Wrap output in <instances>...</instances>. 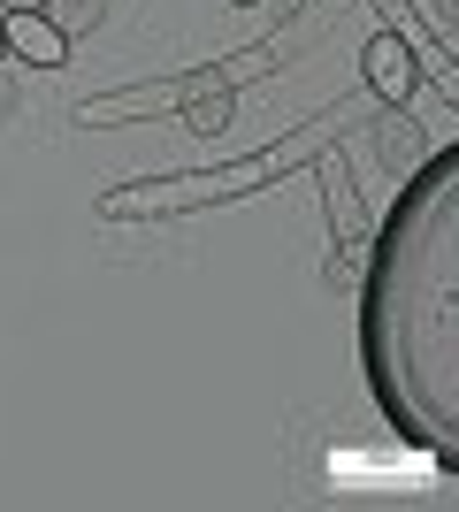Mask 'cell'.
I'll list each match as a JSON object with an SVG mask.
<instances>
[{
    "label": "cell",
    "instance_id": "cell-5",
    "mask_svg": "<svg viewBox=\"0 0 459 512\" xmlns=\"http://www.w3.org/2000/svg\"><path fill=\"white\" fill-rule=\"evenodd\" d=\"M0 46H8V62H31V69H62L69 62V39L39 16V8H8V16H0Z\"/></svg>",
    "mask_w": 459,
    "mask_h": 512
},
{
    "label": "cell",
    "instance_id": "cell-14",
    "mask_svg": "<svg viewBox=\"0 0 459 512\" xmlns=\"http://www.w3.org/2000/svg\"><path fill=\"white\" fill-rule=\"evenodd\" d=\"M0 62H8V46H0Z\"/></svg>",
    "mask_w": 459,
    "mask_h": 512
},
{
    "label": "cell",
    "instance_id": "cell-7",
    "mask_svg": "<svg viewBox=\"0 0 459 512\" xmlns=\"http://www.w3.org/2000/svg\"><path fill=\"white\" fill-rule=\"evenodd\" d=\"M230 100L238 92H192V100L176 107V123L192 130V138H215V130H230Z\"/></svg>",
    "mask_w": 459,
    "mask_h": 512
},
{
    "label": "cell",
    "instance_id": "cell-13",
    "mask_svg": "<svg viewBox=\"0 0 459 512\" xmlns=\"http://www.w3.org/2000/svg\"><path fill=\"white\" fill-rule=\"evenodd\" d=\"M230 8H253V0H230Z\"/></svg>",
    "mask_w": 459,
    "mask_h": 512
},
{
    "label": "cell",
    "instance_id": "cell-8",
    "mask_svg": "<svg viewBox=\"0 0 459 512\" xmlns=\"http://www.w3.org/2000/svg\"><path fill=\"white\" fill-rule=\"evenodd\" d=\"M276 69V46H238L230 62H207V77H215L222 92H238V85H253V77H268Z\"/></svg>",
    "mask_w": 459,
    "mask_h": 512
},
{
    "label": "cell",
    "instance_id": "cell-12",
    "mask_svg": "<svg viewBox=\"0 0 459 512\" xmlns=\"http://www.w3.org/2000/svg\"><path fill=\"white\" fill-rule=\"evenodd\" d=\"M8 8H46V0H0V16H8Z\"/></svg>",
    "mask_w": 459,
    "mask_h": 512
},
{
    "label": "cell",
    "instance_id": "cell-4",
    "mask_svg": "<svg viewBox=\"0 0 459 512\" xmlns=\"http://www.w3.org/2000/svg\"><path fill=\"white\" fill-rule=\"evenodd\" d=\"M360 77H368V100H383L391 115H406V107L421 100V54L406 31H375L368 54H360Z\"/></svg>",
    "mask_w": 459,
    "mask_h": 512
},
{
    "label": "cell",
    "instance_id": "cell-6",
    "mask_svg": "<svg viewBox=\"0 0 459 512\" xmlns=\"http://www.w3.org/2000/svg\"><path fill=\"white\" fill-rule=\"evenodd\" d=\"M314 184H322V207H329V230H337V245H368V214H360L352 176L337 169V161H322V169H314Z\"/></svg>",
    "mask_w": 459,
    "mask_h": 512
},
{
    "label": "cell",
    "instance_id": "cell-9",
    "mask_svg": "<svg viewBox=\"0 0 459 512\" xmlns=\"http://www.w3.org/2000/svg\"><path fill=\"white\" fill-rule=\"evenodd\" d=\"M39 16L54 23L62 39H77V31H100V23H108V0H46Z\"/></svg>",
    "mask_w": 459,
    "mask_h": 512
},
{
    "label": "cell",
    "instance_id": "cell-1",
    "mask_svg": "<svg viewBox=\"0 0 459 512\" xmlns=\"http://www.w3.org/2000/svg\"><path fill=\"white\" fill-rule=\"evenodd\" d=\"M360 367L383 421L437 467L459 459V153L437 146L368 245Z\"/></svg>",
    "mask_w": 459,
    "mask_h": 512
},
{
    "label": "cell",
    "instance_id": "cell-3",
    "mask_svg": "<svg viewBox=\"0 0 459 512\" xmlns=\"http://www.w3.org/2000/svg\"><path fill=\"white\" fill-rule=\"evenodd\" d=\"M192 92H222L207 69H192V77H161V85H123V92H100V100H77V123L85 130H115V123H146V115H169V107H184Z\"/></svg>",
    "mask_w": 459,
    "mask_h": 512
},
{
    "label": "cell",
    "instance_id": "cell-11",
    "mask_svg": "<svg viewBox=\"0 0 459 512\" xmlns=\"http://www.w3.org/2000/svg\"><path fill=\"white\" fill-rule=\"evenodd\" d=\"M8 107H16V85H8V77H0V115H8Z\"/></svg>",
    "mask_w": 459,
    "mask_h": 512
},
{
    "label": "cell",
    "instance_id": "cell-2",
    "mask_svg": "<svg viewBox=\"0 0 459 512\" xmlns=\"http://www.w3.org/2000/svg\"><path fill=\"white\" fill-rule=\"evenodd\" d=\"M345 130V115H314L306 130H291L276 153H253V161H238V169H199V176H161V184H115V192H100V214L108 222H146V214H192L207 207V199H245L261 192V184H276L284 169H299V161H322V146Z\"/></svg>",
    "mask_w": 459,
    "mask_h": 512
},
{
    "label": "cell",
    "instance_id": "cell-10",
    "mask_svg": "<svg viewBox=\"0 0 459 512\" xmlns=\"http://www.w3.org/2000/svg\"><path fill=\"white\" fill-rule=\"evenodd\" d=\"M406 153H414V146H406V123H398V115H391V123H383V161H391V169H398Z\"/></svg>",
    "mask_w": 459,
    "mask_h": 512
}]
</instances>
